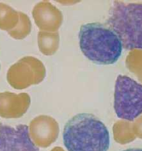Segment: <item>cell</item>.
Instances as JSON below:
<instances>
[{
    "label": "cell",
    "instance_id": "obj_1",
    "mask_svg": "<svg viewBox=\"0 0 142 151\" xmlns=\"http://www.w3.org/2000/svg\"><path fill=\"white\" fill-rule=\"evenodd\" d=\"M63 140L68 151H108L110 145L106 126L89 113L77 114L65 124Z\"/></svg>",
    "mask_w": 142,
    "mask_h": 151
},
{
    "label": "cell",
    "instance_id": "obj_2",
    "mask_svg": "<svg viewBox=\"0 0 142 151\" xmlns=\"http://www.w3.org/2000/svg\"><path fill=\"white\" fill-rule=\"evenodd\" d=\"M79 40L83 54L96 64H113L122 55L121 41L113 30L103 24L90 22L82 25Z\"/></svg>",
    "mask_w": 142,
    "mask_h": 151
},
{
    "label": "cell",
    "instance_id": "obj_3",
    "mask_svg": "<svg viewBox=\"0 0 142 151\" xmlns=\"http://www.w3.org/2000/svg\"><path fill=\"white\" fill-rule=\"evenodd\" d=\"M107 25L115 32L126 50H142V4L114 1Z\"/></svg>",
    "mask_w": 142,
    "mask_h": 151
},
{
    "label": "cell",
    "instance_id": "obj_4",
    "mask_svg": "<svg viewBox=\"0 0 142 151\" xmlns=\"http://www.w3.org/2000/svg\"><path fill=\"white\" fill-rule=\"evenodd\" d=\"M113 106L118 118L134 121L142 114V85L129 76H118Z\"/></svg>",
    "mask_w": 142,
    "mask_h": 151
},
{
    "label": "cell",
    "instance_id": "obj_5",
    "mask_svg": "<svg viewBox=\"0 0 142 151\" xmlns=\"http://www.w3.org/2000/svg\"><path fill=\"white\" fill-rule=\"evenodd\" d=\"M0 151H39L29 133V127H12L0 122Z\"/></svg>",
    "mask_w": 142,
    "mask_h": 151
},
{
    "label": "cell",
    "instance_id": "obj_6",
    "mask_svg": "<svg viewBox=\"0 0 142 151\" xmlns=\"http://www.w3.org/2000/svg\"><path fill=\"white\" fill-rule=\"evenodd\" d=\"M122 151H142V149H137V148H133V149H128Z\"/></svg>",
    "mask_w": 142,
    "mask_h": 151
}]
</instances>
